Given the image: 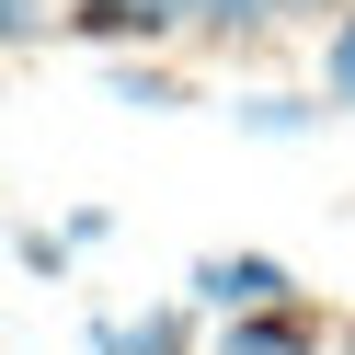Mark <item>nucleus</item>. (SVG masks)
Instances as JSON below:
<instances>
[{
	"label": "nucleus",
	"mask_w": 355,
	"mask_h": 355,
	"mask_svg": "<svg viewBox=\"0 0 355 355\" xmlns=\"http://www.w3.org/2000/svg\"><path fill=\"white\" fill-rule=\"evenodd\" d=\"M184 298L230 321V309H275V298H298V275H286L275 252H207V263L184 275Z\"/></svg>",
	"instance_id": "obj_1"
},
{
	"label": "nucleus",
	"mask_w": 355,
	"mask_h": 355,
	"mask_svg": "<svg viewBox=\"0 0 355 355\" xmlns=\"http://www.w3.org/2000/svg\"><path fill=\"white\" fill-rule=\"evenodd\" d=\"M58 24L80 46H138V35H184V0H69Z\"/></svg>",
	"instance_id": "obj_2"
},
{
	"label": "nucleus",
	"mask_w": 355,
	"mask_h": 355,
	"mask_svg": "<svg viewBox=\"0 0 355 355\" xmlns=\"http://www.w3.org/2000/svg\"><path fill=\"white\" fill-rule=\"evenodd\" d=\"M218 355H321V321H309L298 298H275V309H230Z\"/></svg>",
	"instance_id": "obj_3"
},
{
	"label": "nucleus",
	"mask_w": 355,
	"mask_h": 355,
	"mask_svg": "<svg viewBox=\"0 0 355 355\" xmlns=\"http://www.w3.org/2000/svg\"><path fill=\"white\" fill-rule=\"evenodd\" d=\"M103 92H115L126 115H184V103H195V80H184V69H149V58H115V46H103Z\"/></svg>",
	"instance_id": "obj_4"
},
{
	"label": "nucleus",
	"mask_w": 355,
	"mask_h": 355,
	"mask_svg": "<svg viewBox=\"0 0 355 355\" xmlns=\"http://www.w3.org/2000/svg\"><path fill=\"white\" fill-rule=\"evenodd\" d=\"M230 115H241V138H309V126H321V103H298V92H241Z\"/></svg>",
	"instance_id": "obj_5"
},
{
	"label": "nucleus",
	"mask_w": 355,
	"mask_h": 355,
	"mask_svg": "<svg viewBox=\"0 0 355 355\" xmlns=\"http://www.w3.org/2000/svg\"><path fill=\"white\" fill-rule=\"evenodd\" d=\"M275 12L263 0H184V35H207V46H241V35H263Z\"/></svg>",
	"instance_id": "obj_6"
},
{
	"label": "nucleus",
	"mask_w": 355,
	"mask_h": 355,
	"mask_svg": "<svg viewBox=\"0 0 355 355\" xmlns=\"http://www.w3.org/2000/svg\"><path fill=\"white\" fill-rule=\"evenodd\" d=\"M126 355H195V321L184 309H138L126 321Z\"/></svg>",
	"instance_id": "obj_7"
},
{
	"label": "nucleus",
	"mask_w": 355,
	"mask_h": 355,
	"mask_svg": "<svg viewBox=\"0 0 355 355\" xmlns=\"http://www.w3.org/2000/svg\"><path fill=\"white\" fill-rule=\"evenodd\" d=\"M321 80H332V103H355V0L321 24Z\"/></svg>",
	"instance_id": "obj_8"
},
{
	"label": "nucleus",
	"mask_w": 355,
	"mask_h": 355,
	"mask_svg": "<svg viewBox=\"0 0 355 355\" xmlns=\"http://www.w3.org/2000/svg\"><path fill=\"white\" fill-rule=\"evenodd\" d=\"M12 252H24V275H69V241L58 230H12Z\"/></svg>",
	"instance_id": "obj_9"
},
{
	"label": "nucleus",
	"mask_w": 355,
	"mask_h": 355,
	"mask_svg": "<svg viewBox=\"0 0 355 355\" xmlns=\"http://www.w3.org/2000/svg\"><path fill=\"white\" fill-rule=\"evenodd\" d=\"M46 24H58L46 0H0V46H35V35H46Z\"/></svg>",
	"instance_id": "obj_10"
},
{
	"label": "nucleus",
	"mask_w": 355,
	"mask_h": 355,
	"mask_svg": "<svg viewBox=\"0 0 355 355\" xmlns=\"http://www.w3.org/2000/svg\"><path fill=\"white\" fill-rule=\"evenodd\" d=\"M58 241H69V252H103V241H115V207H80V218H69Z\"/></svg>",
	"instance_id": "obj_11"
},
{
	"label": "nucleus",
	"mask_w": 355,
	"mask_h": 355,
	"mask_svg": "<svg viewBox=\"0 0 355 355\" xmlns=\"http://www.w3.org/2000/svg\"><path fill=\"white\" fill-rule=\"evenodd\" d=\"M263 12H275V24H332L344 0H263Z\"/></svg>",
	"instance_id": "obj_12"
},
{
	"label": "nucleus",
	"mask_w": 355,
	"mask_h": 355,
	"mask_svg": "<svg viewBox=\"0 0 355 355\" xmlns=\"http://www.w3.org/2000/svg\"><path fill=\"white\" fill-rule=\"evenodd\" d=\"M92 355H126V321H115V309H92Z\"/></svg>",
	"instance_id": "obj_13"
},
{
	"label": "nucleus",
	"mask_w": 355,
	"mask_h": 355,
	"mask_svg": "<svg viewBox=\"0 0 355 355\" xmlns=\"http://www.w3.org/2000/svg\"><path fill=\"white\" fill-rule=\"evenodd\" d=\"M344 344H355V321H344Z\"/></svg>",
	"instance_id": "obj_14"
}]
</instances>
